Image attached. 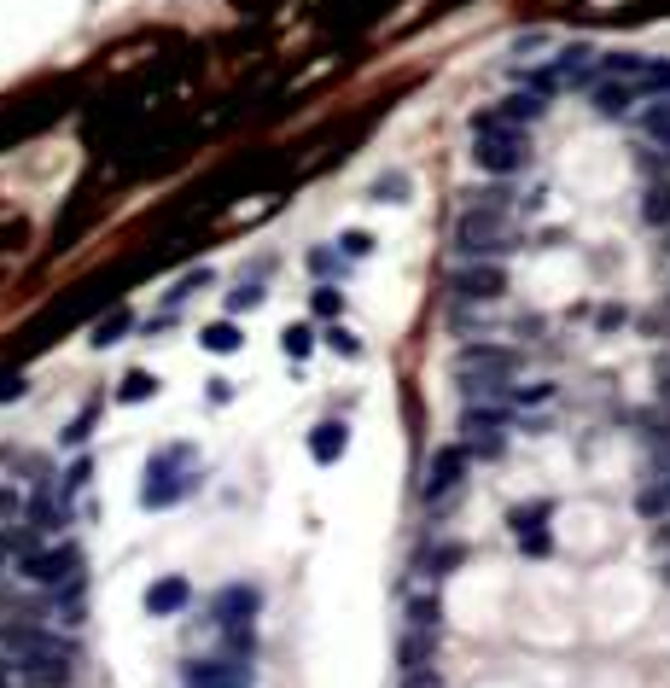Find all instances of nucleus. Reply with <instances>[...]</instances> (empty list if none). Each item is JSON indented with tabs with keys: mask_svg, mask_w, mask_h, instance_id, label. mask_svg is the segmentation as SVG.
I'll return each mask as SVG.
<instances>
[{
	"mask_svg": "<svg viewBox=\"0 0 670 688\" xmlns=\"http://www.w3.org/2000/svg\"><path fill=\"white\" fill-rule=\"evenodd\" d=\"M18 566V578L30 589H41V595H65V589H82V554H76V543H35L30 554H18L12 560Z\"/></svg>",
	"mask_w": 670,
	"mask_h": 688,
	"instance_id": "obj_3",
	"label": "nucleus"
},
{
	"mask_svg": "<svg viewBox=\"0 0 670 688\" xmlns=\"http://www.w3.org/2000/svg\"><path fill=\"white\" fill-rule=\"evenodd\" d=\"M204 350H216V356H228V350H239V333L228 327V321H216V327H204Z\"/></svg>",
	"mask_w": 670,
	"mask_h": 688,
	"instance_id": "obj_20",
	"label": "nucleus"
},
{
	"mask_svg": "<svg viewBox=\"0 0 670 688\" xmlns=\"http://www.w3.org/2000/svg\"><path fill=\"white\" fill-rule=\"evenodd\" d=\"M193 607V584L187 578H158V584L146 589V613L152 619H175V613H187Z\"/></svg>",
	"mask_w": 670,
	"mask_h": 688,
	"instance_id": "obj_11",
	"label": "nucleus"
},
{
	"mask_svg": "<svg viewBox=\"0 0 670 688\" xmlns=\"http://www.w3.org/2000/svg\"><path fill=\"white\" fill-rule=\"evenodd\" d=\"M344 251H350V257H368V234H344Z\"/></svg>",
	"mask_w": 670,
	"mask_h": 688,
	"instance_id": "obj_29",
	"label": "nucleus"
},
{
	"mask_svg": "<svg viewBox=\"0 0 670 688\" xmlns=\"http://www.w3.org/2000/svg\"><path fill=\"white\" fill-rule=\"evenodd\" d=\"M327 344H333V350H344V356H362V344L350 339L344 327H333V333H327Z\"/></svg>",
	"mask_w": 670,
	"mask_h": 688,
	"instance_id": "obj_25",
	"label": "nucleus"
},
{
	"mask_svg": "<svg viewBox=\"0 0 670 688\" xmlns=\"http://www.w3.org/2000/svg\"><path fill=\"white\" fill-rule=\"evenodd\" d=\"M12 397H24V374H0V403H12Z\"/></svg>",
	"mask_w": 670,
	"mask_h": 688,
	"instance_id": "obj_27",
	"label": "nucleus"
},
{
	"mask_svg": "<svg viewBox=\"0 0 670 688\" xmlns=\"http://www.w3.org/2000/svg\"><path fill=\"white\" fill-rule=\"evenodd\" d=\"M461 432H467V449H484V455H496V449H502V432H507V414H502V409H478V403H467V414H461Z\"/></svg>",
	"mask_w": 670,
	"mask_h": 688,
	"instance_id": "obj_8",
	"label": "nucleus"
},
{
	"mask_svg": "<svg viewBox=\"0 0 670 688\" xmlns=\"http://www.w3.org/2000/svg\"><path fill=\"white\" fill-rule=\"evenodd\" d=\"M641 129H647V140H659V146H665V140H670V100L647 105V117H641Z\"/></svg>",
	"mask_w": 670,
	"mask_h": 688,
	"instance_id": "obj_17",
	"label": "nucleus"
},
{
	"mask_svg": "<svg viewBox=\"0 0 670 688\" xmlns=\"http://www.w3.org/2000/svg\"><path fill=\"white\" fill-rule=\"evenodd\" d=\"M461 473H467V449L443 444L432 455V473H426V502H432V508H449L455 490H461Z\"/></svg>",
	"mask_w": 670,
	"mask_h": 688,
	"instance_id": "obj_7",
	"label": "nucleus"
},
{
	"mask_svg": "<svg viewBox=\"0 0 670 688\" xmlns=\"http://www.w3.org/2000/svg\"><path fill=\"white\" fill-rule=\"evenodd\" d=\"M0 543H6V525H0Z\"/></svg>",
	"mask_w": 670,
	"mask_h": 688,
	"instance_id": "obj_36",
	"label": "nucleus"
},
{
	"mask_svg": "<svg viewBox=\"0 0 670 688\" xmlns=\"http://www.w3.org/2000/svg\"><path fill=\"white\" fill-rule=\"evenodd\" d=\"M665 496H670V479H665Z\"/></svg>",
	"mask_w": 670,
	"mask_h": 688,
	"instance_id": "obj_37",
	"label": "nucleus"
},
{
	"mask_svg": "<svg viewBox=\"0 0 670 688\" xmlns=\"http://www.w3.org/2000/svg\"><path fill=\"white\" fill-rule=\"evenodd\" d=\"M210 613H216L210 624H222V630H245L251 613H257V589H251V584H228L222 595H216V607H210Z\"/></svg>",
	"mask_w": 670,
	"mask_h": 688,
	"instance_id": "obj_9",
	"label": "nucleus"
},
{
	"mask_svg": "<svg viewBox=\"0 0 670 688\" xmlns=\"http://www.w3.org/2000/svg\"><path fill=\"white\" fill-rule=\"evenodd\" d=\"M0 654L24 671L30 688H70L76 683V642L41 624H0Z\"/></svg>",
	"mask_w": 670,
	"mask_h": 688,
	"instance_id": "obj_1",
	"label": "nucleus"
},
{
	"mask_svg": "<svg viewBox=\"0 0 670 688\" xmlns=\"http://www.w3.org/2000/svg\"><path fill=\"white\" fill-rule=\"evenodd\" d=\"M496 111H502V117L513 123V129H531V123L542 117V111H548V105L536 100V94H525V88H519V94H507V100L496 105Z\"/></svg>",
	"mask_w": 670,
	"mask_h": 688,
	"instance_id": "obj_15",
	"label": "nucleus"
},
{
	"mask_svg": "<svg viewBox=\"0 0 670 688\" xmlns=\"http://www.w3.org/2000/svg\"><path fill=\"white\" fill-rule=\"evenodd\" d=\"M641 216H647L653 228H665V234H670V175L647 187V205H641Z\"/></svg>",
	"mask_w": 670,
	"mask_h": 688,
	"instance_id": "obj_16",
	"label": "nucleus"
},
{
	"mask_svg": "<svg viewBox=\"0 0 670 688\" xmlns=\"http://www.w3.org/2000/svg\"><path fill=\"white\" fill-rule=\"evenodd\" d=\"M659 578H665V589H670V554H665V566H659Z\"/></svg>",
	"mask_w": 670,
	"mask_h": 688,
	"instance_id": "obj_34",
	"label": "nucleus"
},
{
	"mask_svg": "<svg viewBox=\"0 0 670 688\" xmlns=\"http://www.w3.org/2000/svg\"><path fill=\"white\" fill-rule=\"evenodd\" d=\"M344 310V292L338 286H315V315H338Z\"/></svg>",
	"mask_w": 670,
	"mask_h": 688,
	"instance_id": "obj_23",
	"label": "nucleus"
},
{
	"mask_svg": "<svg viewBox=\"0 0 670 688\" xmlns=\"http://www.w3.org/2000/svg\"><path fill=\"white\" fill-rule=\"evenodd\" d=\"M228 304H234V310H251V304H263V286H239Z\"/></svg>",
	"mask_w": 670,
	"mask_h": 688,
	"instance_id": "obj_26",
	"label": "nucleus"
},
{
	"mask_svg": "<svg viewBox=\"0 0 670 688\" xmlns=\"http://www.w3.org/2000/svg\"><path fill=\"white\" fill-rule=\"evenodd\" d=\"M408 688H443V677H437V671H420V677H408Z\"/></svg>",
	"mask_w": 670,
	"mask_h": 688,
	"instance_id": "obj_30",
	"label": "nucleus"
},
{
	"mask_svg": "<svg viewBox=\"0 0 670 688\" xmlns=\"http://www.w3.org/2000/svg\"><path fill=\"white\" fill-rule=\"evenodd\" d=\"M123 327H129V310H117L111 321H100V327H94V344H117V333H123Z\"/></svg>",
	"mask_w": 670,
	"mask_h": 688,
	"instance_id": "obj_24",
	"label": "nucleus"
},
{
	"mask_svg": "<svg viewBox=\"0 0 670 688\" xmlns=\"http://www.w3.org/2000/svg\"><path fill=\"white\" fill-rule=\"evenodd\" d=\"M665 257H670V234H665Z\"/></svg>",
	"mask_w": 670,
	"mask_h": 688,
	"instance_id": "obj_35",
	"label": "nucleus"
},
{
	"mask_svg": "<svg viewBox=\"0 0 670 688\" xmlns=\"http://www.w3.org/2000/svg\"><path fill=\"white\" fill-rule=\"evenodd\" d=\"M472 164L484 175H519L531 170V135H472Z\"/></svg>",
	"mask_w": 670,
	"mask_h": 688,
	"instance_id": "obj_4",
	"label": "nucleus"
},
{
	"mask_svg": "<svg viewBox=\"0 0 670 688\" xmlns=\"http://www.w3.org/2000/svg\"><path fill=\"white\" fill-rule=\"evenodd\" d=\"M449 292H455L461 304H496L507 292V269L502 263H461V269L449 275Z\"/></svg>",
	"mask_w": 670,
	"mask_h": 688,
	"instance_id": "obj_6",
	"label": "nucleus"
},
{
	"mask_svg": "<svg viewBox=\"0 0 670 688\" xmlns=\"http://www.w3.org/2000/svg\"><path fill=\"white\" fill-rule=\"evenodd\" d=\"M507 205H467L461 210V222H455V251L467 257V263H496L513 251V228H507Z\"/></svg>",
	"mask_w": 670,
	"mask_h": 688,
	"instance_id": "obj_2",
	"label": "nucleus"
},
{
	"mask_svg": "<svg viewBox=\"0 0 670 688\" xmlns=\"http://www.w3.org/2000/svg\"><path fill=\"white\" fill-rule=\"evenodd\" d=\"M187 461V449H164L158 461H152V473H146V490H140V502L146 508H169V502H181L193 484H199V473H175Z\"/></svg>",
	"mask_w": 670,
	"mask_h": 688,
	"instance_id": "obj_5",
	"label": "nucleus"
},
{
	"mask_svg": "<svg viewBox=\"0 0 670 688\" xmlns=\"http://www.w3.org/2000/svg\"><path fill=\"white\" fill-rule=\"evenodd\" d=\"M659 397L670 403V350H665V362H659Z\"/></svg>",
	"mask_w": 670,
	"mask_h": 688,
	"instance_id": "obj_31",
	"label": "nucleus"
},
{
	"mask_svg": "<svg viewBox=\"0 0 670 688\" xmlns=\"http://www.w3.org/2000/svg\"><path fill=\"white\" fill-rule=\"evenodd\" d=\"M432 654H437V630H402V642H397L402 677H420V671H432Z\"/></svg>",
	"mask_w": 670,
	"mask_h": 688,
	"instance_id": "obj_12",
	"label": "nucleus"
},
{
	"mask_svg": "<svg viewBox=\"0 0 670 688\" xmlns=\"http://www.w3.org/2000/svg\"><path fill=\"white\" fill-rule=\"evenodd\" d=\"M653 543H659V554H670V519L659 525V531H653Z\"/></svg>",
	"mask_w": 670,
	"mask_h": 688,
	"instance_id": "obj_32",
	"label": "nucleus"
},
{
	"mask_svg": "<svg viewBox=\"0 0 670 688\" xmlns=\"http://www.w3.org/2000/svg\"><path fill=\"white\" fill-rule=\"evenodd\" d=\"M344 444H350L344 420H321V426H315V438H309V455H315L321 467H333L338 455H344Z\"/></svg>",
	"mask_w": 670,
	"mask_h": 688,
	"instance_id": "obj_14",
	"label": "nucleus"
},
{
	"mask_svg": "<svg viewBox=\"0 0 670 688\" xmlns=\"http://www.w3.org/2000/svg\"><path fill=\"white\" fill-rule=\"evenodd\" d=\"M659 164H665V175H670V140H665V146H659Z\"/></svg>",
	"mask_w": 670,
	"mask_h": 688,
	"instance_id": "obj_33",
	"label": "nucleus"
},
{
	"mask_svg": "<svg viewBox=\"0 0 670 688\" xmlns=\"http://www.w3.org/2000/svg\"><path fill=\"white\" fill-rule=\"evenodd\" d=\"M286 356H292V362H303V356H309V344H315V333H309V327H286Z\"/></svg>",
	"mask_w": 670,
	"mask_h": 688,
	"instance_id": "obj_21",
	"label": "nucleus"
},
{
	"mask_svg": "<svg viewBox=\"0 0 670 688\" xmlns=\"http://www.w3.org/2000/svg\"><path fill=\"white\" fill-rule=\"evenodd\" d=\"M152 391H158V379L152 374H129L123 379V403H140V397H152Z\"/></svg>",
	"mask_w": 670,
	"mask_h": 688,
	"instance_id": "obj_22",
	"label": "nucleus"
},
{
	"mask_svg": "<svg viewBox=\"0 0 670 688\" xmlns=\"http://www.w3.org/2000/svg\"><path fill=\"white\" fill-rule=\"evenodd\" d=\"M88 473H94V467H88V461H76V467L65 473V490H82V484H88Z\"/></svg>",
	"mask_w": 670,
	"mask_h": 688,
	"instance_id": "obj_28",
	"label": "nucleus"
},
{
	"mask_svg": "<svg viewBox=\"0 0 670 688\" xmlns=\"http://www.w3.org/2000/svg\"><path fill=\"white\" fill-rule=\"evenodd\" d=\"M437 619H443V607H437V595H432V601L420 595V601L408 607V630H437Z\"/></svg>",
	"mask_w": 670,
	"mask_h": 688,
	"instance_id": "obj_19",
	"label": "nucleus"
},
{
	"mask_svg": "<svg viewBox=\"0 0 670 688\" xmlns=\"http://www.w3.org/2000/svg\"><path fill=\"white\" fill-rule=\"evenodd\" d=\"M187 683L193 688H251V671H245V659H199L187 671Z\"/></svg>",
	"mask_w": 670,
	"mask_h": 688,
	"instance_id": "obj_10",
	"label": "nucleus"
},
{
	"mask_svg": "<svg viewBox=\"0 0 670 688\" xmlns=\"http://www.w3.org/2000/svg\"><path fill=\"white\" fill-rule=\"evenodd\" d=\"M589 94H595V111H601L606 123H618V117H630V111H636V88H630V82H595V88H589Z\"/></svg>",
	"mask_w": 670,
	"mask_h": 688,
	"instance_id": "obj_13",
	"label": "nucleus"
},
{
	"mask_svg": "<svg viewBox=\"0 0 670 688\" xmlns=\"http://www.w3.org/2000/svg\"><path fill=\"white\" fill-rule=\"evenodd\" d=\"M461 560H467V549H461V543H443V549L426 554V572H432V578H443V572H449V566H461Z\"/></svg>",
	"mask_w": 670,
	"mask_h": 688,
	"instance_id": "obj_18",
	"label": "nucleus"
}]
</instances>
